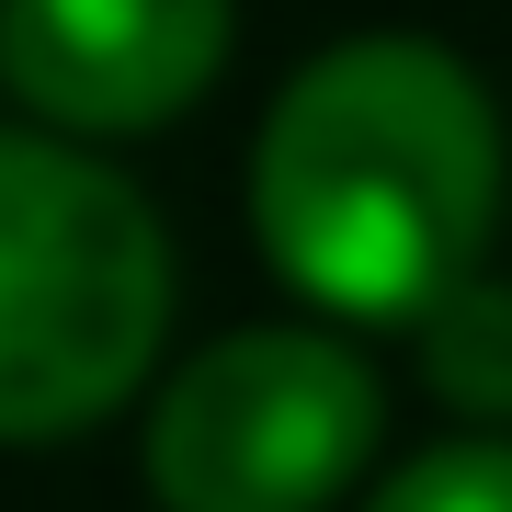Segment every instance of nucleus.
I'll return each instance as SVG.
<instances>
[{"label":"nucleus","instance_id":"nucleus-3","mask_svg":"<svg viewBox=\"0 0 512 512\" xmlns=\"http://www.w3.org/2000/svg\"><path fill=\"white\" fill-rule=\"evenodd\" d=\"M376 376L319 330H228L148 410V490L171 512H319L376 456Z\"/></svg>","mask_w":512,"mask_h":512},{"label":"nucleus","instance_id":"nucleus-6","mask_svg":"<svg viewBox=\"0 0 512 512\" xmlns=\"http://www.w3.org/2000/svg\"><path fill=\"white\" fill-rule=\"evenodd\" d=\"M365 512H512V444H444V456H421L399 467Z\"/></svg>","mask_w":512,"mask_h":512},{"label":"nucleus","instance_id":"nucleus-2","mask_svg":"<svg viewBox=\"0 0 512 512\" xmlns=\"http://www.w3.org/2000/svg\"><path fill=\"white\" fill-rule=\"evenodd\" d=\"M171 319V239L103 160L0 137V444L103 421Z\"/></svg>","mask_w":512,"mask_h":512},{"label":"nucleus","instance_id":"nucleus-1","mask_svg":"<svg viewBox=\"0 0 512 512\" xmlns=\"http://www.w3.org/2000/svg\"><path fill=\"white\" fill-rule=\"evenodd\" d=\"M262 251L342 319H421L501 217V114L421 35H353L285 80L251 160Z\"/></svg>","mask_w":512,"mask_h":512},{"label":"nucleus","instance_id":"nucleus-5","mask_svg":"<svg viewBox=\"0 0 512 512\" xmlns=\"http://www.w3.org/2000/svg\"><path fill=\"white\" fill-rule=\"evenodd\" d=\"M410 330H421L433 399H456L467 421H512V285L467 274V285H444Z\"/></svg>","mask_w":512,"mask_h":512},{"label":"nucleus","instance_id":"nucleus-4","mask_svg":"<svg viewBox=\"0 0 512 512\" xmlns=\"http://www.w3.org/2000/svg\"><path fill=\"white\" fill-rule=\"evenodd\" d=\"M228 57V0H0V80L80 137L171 126Z\"/></svg>","mask_w":512,"mask_h":512}]
</instances>
